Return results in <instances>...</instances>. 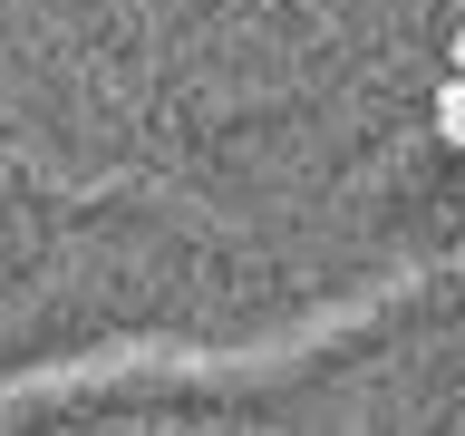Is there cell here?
Here are the masks:
<instances>
[{"label": "cell", "mask_w": 465, "mask_h": 436, "mask_svg": "<svg viewBox=\"0 0 465 436\" xmlns=\"http://www.w3.org/2000/svg\"><path fill=\"white\" fill-rule=\"evenodd\" d=\"M436 136H446V145H465V78H446V87H436Z\"/></svg>", "instance_id": "6da1fadb"}, {"label": "cell", "mask_w": 465, "mask_h": 436, "mask_svg": "<svg viewBox=\"0 0 465 436\" xmlns=\"http://www.w3.org/2000/svg\"><path fill=\"white\" fill-rule=\"evenodd\" d=\"M456 78H465V20H456Z\"/></svg>", "instance_id": "7a4b0ae2"}]
</instances>
